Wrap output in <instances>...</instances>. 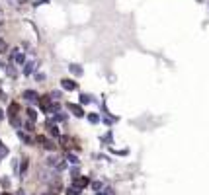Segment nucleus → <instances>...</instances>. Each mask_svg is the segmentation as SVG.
Returning <instances> with one entry per match:
<instances>
[{
    "label": "nucleus",
    "mask_w": 209,
    "mask_h": 195,
    "mask_svg": "<svg viewBox=\"0 0 209 195\" xmlns=\"http://www.w3.org/2000/svg\"><path fill=\"white\" fill-rule=\"evenodd\" d=\"M61 88H63V90H67V92H72V90H76V82L65 78V80H61Z\"/></svg>",
    "instance_id": "obj_1"
},
{
    "label": "nucleus",
    "mask_w": 209,
    "mask_h": 195,
    "mask_svg": "<svg viewBox=\"0 0 209 195\" xmlns=\"http://www.w3.org/2000/svg\"><path fill=\"white\" fill-rule=\"evenodd\" d=\"M12 61L16 62V65H25V57L22 55V53H18V51H12Z\"/></svg>",
    "instance_id": "obj_2"
},
{
    "label": "nucleus",
    "mask_w": 209,
    "mask_h": 195,
    "mask_svg": "<svg viewBox=\"0 0 209 195\" xmlns=\"http://www.w3.org/2000/svg\"><path fill=\"white\" fill-rule=\"evenodd\" d=\"M24 98L28 99V102H31V103H33V102H39V96H37V92H33V90H25V92H24Z\"/></svg>",
    "instance_id": "obj_3"
},
{
    "label": "nucleus",
    "mask_w": 209,
    "mask_h": 195,
    "mask_svg": "<svg viewBox=\"0 0 209 195\" xmlns=\"http://www.w3.org/2000/svg\"><path fill=\"white\" fill-rule=\"evenodd\" d=\"M67 107L71 109V111H72L74 115H76V117H82V115H84V109L80 107V105H76V103H68Z\"/></svg>",
    "instance_id": "obj_4"
},
{
    "label": "nucleus",
    "mask_w": 209,
    "mask_h": 195,
    "mask_svg": "<svg viewBox=\"0 0 209 195\" xmlns=\"http://www.w3.org/2000/svg\"><path fill=\"white\" fill-rule=\"evenodd\" d=\"M88 183H90V180H88V178H82V176L74 178V186H76V187H80V189H82V187H86Z\"/></svg>",
    "instance_id": "obj_5"
},
{
    "label": "nucleus",
    "mask_w": 209,
    "mask_h": 195,
    "mask_svg": "<svg viewBox=\"0 0 209 195\" xmlns=\"http://www.w3.org/2000/svg\"><path fill=\"white\" fill-rule=\"evenodd\" d=\"M39 105H41V109L47 113V109H49V105H51V96H43L39 99Z\"/></svg>",
    "instance_id": "obj_6"
},
{
    "label": "nucleus",
    "mask_w": 209,
    "mask_h": 195,
    "mask_svg": "<svg viewBox=\"0 0 209 195\" xmlns=\"http://www.w3.org/2000/svg\"><path fill=\"white\" fill-rule=\"evenodd\" d=\"M35 72V62H25V66H24V74L25 76H29V74H33Z\"/></svg>",
    "instance_id": "obj_7"
},
{
    "label": "nucleus",
    "mask_w": 209,
    "mask_h": 195,
    "mask_svg": "<svg viewBox=\"0 0 209 195\" xmlns=\"http://www.w3.org/2000/svg\"><path fill=\"white\" fill-rule=\"evenodd\" d=\"M18 111H20V105H18V103H10V107H8V115H10V119L16 117V115H18Z\"/></svg>",
    "instance_id": "obj_8"
},
{
    "label": "nucleus",
    "mask_w": 209,
    "mask_h": 195,
    "mask_svg": "<svg viewBox=\"0 0 209 195\" xmlns=\"http://www.w3.org/2000/svg\"><path fill=\"white\" fill-rule=\"evenodd\" d=\"M68 70H71L74 76H82V72H84V70H82V66H80V65H71V66H68Z\"/></svg>",
    "instance_id": "obj_9"
},
{
    "label": "nucleus",
    "mask_w": 209,
    "mask_h": 195,
    "mask_svg": "<svg viewBox=\"0 0 209 195\" xmlns=\"http://www.w3.org/2000/svg\"><path fill=\"white\" fill-rule=\"evenodd\" d=\"M59 143H61L63 146H74V141L71 139V137H59Z\"/></svg>",
    "instance_id": "obj_10"
},
{
    "label": "nucleus",
    "mask_w": 209,
    "mask_h": 195,
    "mask_svg": "<svg viewBox=\"0 0 209 195\" xmlns=\"http://www.w3.org/2000/svg\"><path fill=\"white\" fill-rule=\"evenodd\" d=\"M35 143H39L41 146H47V144L51 143V141L47 139V137H43V135H37V137H35Z\"/></svg>",
    "instance_id": "obj_11"
},
{
    "label": "nucleus",
    "mask_w": 209,
    "mask_h": 195,
    "mask_svg": "<svg viewBox=\"0 0 209 195\" xmlns=\"http://www.w3.org/2000/svg\"><path fill=\"white\" fill-rule=\"evenodd\" d=\"M18 137H20V139H22V141H24V143H25V144H31V137H28V135H25V133H24V131H18Z\"/></svg>",
    "instance_id": "obj_12"
},
{
    "label": "nucleus",
    "mask_w": 209,
    "mask_h": 195,
    "mask_svg": "<svg viewBox=\"0 0 209 195\" xmlns=\"http://www.w3.org/2000/svg\"><path fill=\"white\" fill-rule=\"evenodd\" d=\"M59 109H61V105H59V103H51L49 109H47V113H57Z\"/></svg>",
    "instance_id": "obj_13"
},
{
    "label": "nucleus",
    "mask_w": 209,
    "mask_h": 195,
    "mask_svg": "<svg viewBox=\"0 0 209 195\" xmlns=\"http://www.w3.org/2000/svg\"><path fill=\"white\" fill-rule=\"evenodd\" d=\"M68 195H80V187H76V186H72V187H68V191H67Z\"/></svg>",
    "instance_id": "obj_14"
},
{
    "label": "nucleus",
    "mask_w": 209,
    "mask_h": 195,
    "mask_svg": "<svg viewBox=\"0 0 209 195\" xmlns=\"http://www.w3.org/2000/svg\"><path fill=\"white\" fill-rule=\"evenodd\" d=\"M28 117H29V121L33 123V121L37 119V113H35V109H28Z\"/></svg>",
    "instance_id": "obj_15"
},
{
    "label": "nucleus",
    "mask_w": 209,
    "mask_h": 195,
    "mask_svg": "<svg viewBox=\"0 0 209 195\" xmlns=\"http://www.w3.org/2000/svg\"><path fill=\"white\" fill-rule=\"evenodd\" d=\"M8 51V43L4 39H0V55H2V53H6Z\"/></svg>",
    "instance_id": "obj_16"
},
{
    "label": "nucleus",
    "mask_w": 209,
    "mask_h": 195,
    "mask_svg": "<svg viewBox=\"0 0 209 195\" xmlns=\"http://www.w3.org/2000/svg\"><path fill=\"white\" fill-rule=\"evenodd\" d=\"M67 160L71 162V164H78V158L74 156V154H71V152H68V154H67Z\"/></svg>",
    "instance_id": "obj_17"
},
{
    "label": "nucleus",
    "mask_w": 209,
    "mask_h": 195,
    "mask_svg": "<svg viewBox=\"0 0 209 195\" xmlns=\"http://www.w3.org/2000/svg\"><path fill=\"white\" fill-rule=\"evenodd\" d=\"M90 102H92V98H90V96H86V94L80 96V103H90Z\"/></svg>",
    "instance_id": "obj_18"
},
{
    "label": "nucleus",
    "mask_w": 209,
    "mask_h": 195,
    "mask_svg": "<svg viewBox=\"0 0 209 195\" xmlns=\"http://www.w3.org/2000/svg\"><path fill=\"white\" fill-rule=\"evenodd\" d=\"M88 121H90V123H98V121H100V117H98L96 113H90V115H88Z\"/></svg>",
    "instance_id": "obj_19"
},
{
    "label": "nucleus",
    "mask_w": 209,
    "mask_h": 195,
    "mask_svg": "<svg viewBox=\"0 0 209 195\" xmlns=\"http://www.w3.org/2000/svg\"><path fill=\"white\" fill-rule=\"evenodd\" d=\"M25 170H28V160H24V162H22V168H20V174L24 176V174H25Z\"/></svg>",
    "instance_id": "obj_20"
},
{
    "label": "nucleus",
    "mask_w": 209,
    "mask_h": 195,
    "mask_svg": "<svg viewBox=\"0 0 209 195\" xmlns=\"http://www.w3.org/2000/svg\"><path fill=\"white\" fill-rule=\"evenodd\" d=\"M92 189H96V191L102 189V183H100V182H92Z\"/></svg>",
    "instance_id": "obj_21"
},
{
    "label": "nucleus",
    "mask_w": 209,
    "mask_h": 195,
    "mask_svg": "<svg viewBox=\"0 0 209 195\" xmlns=\"http://www.w3.org/2000/svg\"><path fill=\"white\" fill-rule=\"evenodd\" d=\"M35 80H45V74H43V72H37V74H35Z\"/></svg>",
    "instance_id": "obj_22"
},
{
    "label": "nucleus",
    "mask_w": 209,
    "mask_h": 195,
    "mask_svg": "<svg viewBox=\"0 0 209 195\" xmlns=\"http://www.w3.org/2000/svg\"><path fill=\"white\" fill-rule=\"evenodd\" d=\"M61 98V92H51V99H59Z\"/></svg>",
    "instance_id": "obj_23"
},
{
    "label": "nucleus",
    "mask_w": 209,
    "mask_h": 195,
    "mask_svg": "<svg viewBox=\"0 0 209 195\" xmlns=\"http://www.w3.org/2000/svg\"><path fill=\"white\" fill-rule=\"evenodd\" d=\"M25 131H33V123H29V121H28V123H25Z\"/></svg>",
    "instance_id": "obj_24"
},
{
    "label": "nucleus",
    "mask_w": 209,
    "mask_h": 195,
    "mask_svg": "<svg viewBox=\"0 0 209 195\" xmlns=\"http://www.w3.org/2000/svg\"><path fill=\"white\" fill-rule=\"evenodd\" d=\"M4 117V111H2V109H0V119H2Z\"/></svg>",
    "instance_id": "obj_25"
},
{
    "label": "nucleus",
    "mask_w": 209,
    "mask_h": 195,
    "mask_svg": "<svg viewBox=\"0 0 209 195\" xmlns=\"http://www.w3.org/2000/svg\"><path fill=\"white\" fill-rule=\"evenodd\" d=\"M2 195H12V193H8V191H4V193H2Z\"/></svg>",
    "instance_id": "obj_26"
},
{
    "label": "nucleus",
    "mask_w": 209,
    "mask_h": 195,
    "mask_svg": "<svg viewBox=\"0 0 209 195\" xmlns=\"http://www.w3.org/2000/svg\"><path fill=\"white\" fill-rule=\"evenodd\" d=\"M45 195H55V193H45Z\"/></svg>",
    "instance_id": "obj_27"
}]
</instances>
